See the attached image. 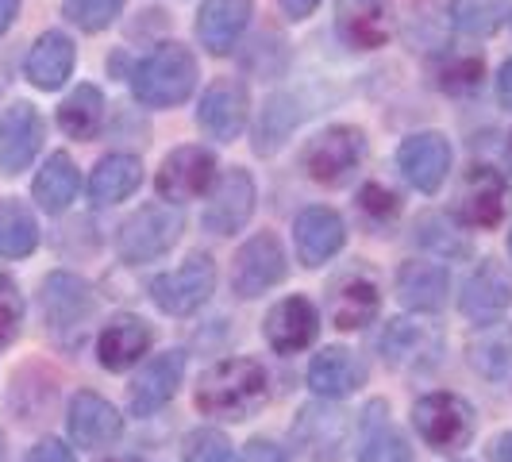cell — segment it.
<instances>
[{"instance_id":"obj_1","label":"cell","mask_w":512,"mask_h":462,"mask_svg":"<svg viewBox=\"0 0 512 462\" xmlns=\"http://www.w3.org/2000/svg\"><path fill=\"white\" fill-rule=\"evenodd\" d=\"M270 401V374L258 359H224L197 382V409L212 420H251Z\"/></svg>"},{"instance_id":"obj_2","label":"cell","mask_w":512,"mask_h":462,"mask_svg":"<svg viewBox=\"0 0 512 462\" xmlns=\"http://www.w3.org/2000/svg\"><path fill=\"white\" fill-rule=\"evenodd\" d=\"M193 89H197V58L181 43H158L131 70V93L147 108H174L189 101Z\"/></svg>"},{"instance_id":"obj_3","label":"cell","mask_w":512,"mask_h":462,"mask_svg":"<svg viewBox=\"0 0 512 462\" xmlns=\"http://www.w3.org/2000/svg\"><path fill=\"white\" fill-rule=\"evenodd\" d=\"M293 447L312 462H339L355 439V412L339 409L335 401H312L297 412L293 428Z\"/></svg>"},{"instance_id":"obj_4","label":"cell","mask_w":512,"mask_h":462,"mask_svg":"<svg viewBox=\"0 0 512 462\" xmlns=\"http://www.w3.org/2000/svg\"><path fill=\"white\" fill-rule=\"evenodd\" d=\"M412 428L432 451L455 455L474 439L478 420H474V409L462 401L459 393H428L412 405Z\"/></svg>"},{"instance_id":"obj_5","label":"cell","mask_w":512,"mask_h":462,"mask_svg":"<svg viewBox=\"0 0 512 462\" xmlns=\"http://www.w3.org/2000/svg\"><path fill=\"white\" fill-rule=\"evenodd\" d=\"M181 231H185V220L174 205H143L124 220L116 247L124 262H154L174 251Z\"/></svg>"},{"instance_id":"obj_6","label":"cell","mask_w":512,"mask_h":462,"mask_svg":"<svg viewBox=\"0 0 512 462\" xmlns=\"http://www.w3.org/2000/svg\"><path fill=\"white\" fill-rule=\"evenodd\" d=\"M216 293V262L212 255H189L178 270L158 274L151 282V301L166 316H193L197 308L208 305V297Z\"/></svg>"},{"instance_id":"obj_7","label":"cell","mask_w":512,"mask_h":462,"mask_svg":"<svg viewBox=\"0 0 512 462\" xmlns=\"http://www.w3.org/2000/svg\"><path fill=\"white\" fill-rule=\"evenodd\" d=\"M362 154H366V135L359 128L335 124L308 139L301 151V166L308 170V178L320 185H343L359 170Z\"/></svg>"},{"instance_id":"obj_8","label":"cell","mask_w":512,"mask_h":462,"mask_svg":"<svg viewBox=\"0 0 512 462\" xmlns=\"http://www.w3.org/2000/svg\"><path fill=\"white\" fill-rule=\"evenodd\" d=\"M512 189L509 178L493 166H470L455 193V220L466 228H497L509 216Z\"/></svg>"},{"instance_id":"obj_9","label":"cell","mask_w":512,"mask_h":462,"mask_svg":"<svg viewBox=\"0 0 512 462\" xmlns=\"http://www.w3.org/2000/svg\"><path fill=\"white\" fill-rule=\"evenodd\" d=\"M43 316H47V328H51L54 339L70 343V335H81L93 308H97V297H93V285L85 278H77L70 270H54L43 282Z\"/></svg>"},{"instance_id":"obj_10","label":"cell","mask_w":512,"mask_h":462,"mask_svg":"<svg viewBox=\"0 0 512 462\" xmlns=\"http://www.w3.org/2000/svg\"><path fill=\"white\" fill-rule=\"evenodd\" d=\"M289 274V258H285L278 235L270 231H258L251 235L239 251H235V262H231V289L243 297V301H255L266 289L282 282Z\"/></svg>"},{"instance_id":"obj_11","label":"cell","mask_w":512,"mask_h":462,"mask_svg":"<svg viewBox=\"0 0 512 462\" xmlns=\"http://www.w3.org/2000/svg\"><path fill=\"white\" fill-rule=\"evenodd\" d=\"M216 181V154L208 147H178L162 158V170H158V193L162 201H174V205H185V201H197L205 197Z\"/></svg>"},{"instance_id":"obj_12","label":"cell","mask_w":512,"mask_h":462,"mask_svg":"<svg viewBox=\"0 0 512 462\" xmlns=\"http://www.w3.org/2000/svg\"><path fill=\"white\" fill-rule=\"evenodd\" d=\"M251 120V97H247V85L235 81V77H216L205 89V97L197 104V124L208 139H220L231 143L239 139L243 128Z\"/></svg>"},{"instance_id":"obj_13","label":"cell","mask_w":512,"mask_h":462,"mask_svg":"<svg viewBox=\"0 0 512 462\" xmlns=\"http://www.w3.org/2000/svg\"><path fill=\"white\" fill-rule=\"evenodd\" d=\"M66 432L81 451H101L124 436V416L116 412L112 401H104L101 393L77 389L70 397V409H66Z\"/></svg>"},{"instance_id":"obj_14","label":"cell","mask_w":512,"mask_h":462,"mask_svg":"<svg viewBox=\"0 0 512 462\" xmlns=\"http://www.w3.org/2000/svg\"><path fill=\"white\" fill-rule=\"evenodd\" d=\"M255 201H258L255 178L235 166V170H228L220 181H212V193H208L201 224H205V231H212V235H235V231L251 220Z\"/></svg>"},{"instance_id":"obj_15","label":"cell","mask_w":512,"mask_h":462,"mask_svg":"<svg viewBox=\"0 0 512 462\" xmlns=\"http://www.w3.org/2000/svg\"><path fill=\"white\" fill-rule=\"evenodd\" d=\"M43 147V116L39 108L27 101L8 104L0 112V174L12 178L35 162Z\"/></svg>"},{"instance_id":"obj_16","label":"cell","mask_w":512,"mask_h":462,"mask_svg":"<svg viewBox=\"0 0 512 462\" xmlns=\"http://www.w3.org/2000/svg\"><path fill=\"white\" fill-rule=\"evenodd\" d=\"M335 31L351 51H378L393 35V0H339Z\"/></svg>"},{"instance_id":"obj_17","label":"cell","mask_w":512,"mask_h":462,"mask_svg":"<svg viewBox=\"0 0 512 462\" xmlns=\"http://www.w3.org/2000/svg\"><path fill=\"white\" fill-rule=\"evenodd\" d=\"M181 378H185V351H162L143 362V370L135 374L128 389L131 416H154L158 409H166L178 393Z\"/></svg>"},{"instance_id":"obj_18","label":"cell","mask_w":512,"mask_h":462,"mask_svg":"<svg viewBox=\"0 0 512 462\" xmlns=\"http://www.w3.org/2000/svg\"><path fill=\"white\" fill-rule=\"evenodd\" d=\"M397 166H401V174H405L412 189L436 193L439 185L447 181V174H451V143H447V135H439V131L409 135L401 143V151H397Z\"/></svg>"},{"instance_id":"obj_19","label":"cell","mask_w":512,"mask_h":462,"mask_svg":"<svg viewBox=\"0 0 512 462\" xmlns=\"http://www.w3.org/2000/svg\"><path fill=\"white\" fill-rule=\"evenodd\" d=\"M262 335L270 343L274 355H297L316 343L320 335V312L308 297H285L270 308L266 324H262Z\"/></svg>"},{"instance_id":"obj_20","label":"cell","mask_w":512,"mask_h":462,"mask_svg":"<svg viewBox=\"0 0 512 462\" xmlns=\"http://www.w3.org/2000/svg\"><path fill=\"white\" fill-rule=\"evenodd\" d=\"M512 305V274L505 270V262L497 258H482V266L466 278L462 285V316L489 324V320H501Z\"/></svg>"},{"instance_id":"obj_21","label":"cell","mask_w":512,"mask_h":462,"mask_svg":"<svg viewBox=\"0 0 512 462\" xmlns=\"http://www.w3.org/2000/svg\"><path fill=\"white\" fill-rule=\"evenodd\" d=\"M343 239H347V228H343V216L335 208L312 205L293 220L297 258H301V266H308V270H316L328 258L339 255L343 251Z\"/></svg>"},{"instance_id":"obj_22","label":"cell","mask_w":512,"mask_h":462,"mask_svg":"<svg viewBox=\"0 0 512 462\" xmlns=\"http://www.w3.org/2000/svg\"><path fill=\"white\" fill-rule=\"evenodd\" d=\"M154 332L143 316H131V312H120L112 316L108 324L97 335V359H101L104 370L112 374H124L135 362H143V355L151 351Z\"/></svg>"},{"instance_id":"obj_23","label":"cell","mask_w":512,"mask_h":462,"mask_svg":"<svg viewBox=\"0 0 512 462\" xmlns=\"http://www.w3.org/2000/svg\"><path fill=\"white\" fill-rule=\"evenodd\" d=\"M74 66H77L74 39H70L66 31H43V35L31 43V51H27V58H24V77L35 89L54 93V89H62V85L70 81Z\"/></svg>"},{"instance_id":"obj_24","label":"cell","mask_w":512,"mask_h":462,"mask_svg":"<svg viewBox=\"0 0 512 462\" xmlns=\"http://www.w3.org/2000/svg\"><path fill=\"white\" fill-rule=\"evenodd\" d=\"M378 351L397 370L432 366L439 359V335L428 324H416V320H389L382 339H378Z\"/></svg>"},{"instance_id":"obj_25","label":"cell","mask_w":512,"mask_h":462,"mask_svg":"<svg viewBox=\"0 0 512 462\" xmlns=\"http://www.w3.org/2000/svg\"><path fill=\"white\" fill-rule=\"evenodd\" d=\"M382 312V293L370 278H339L328 293V320L339 332H359L366 324H374Z\"/></svg>"},{"instance_id":"obj_26","label":"cell","mask_w":512,"mask_h":462,"mask_svg":"<svg viewBox=\"0 0 512 462\" xmlns=\"http://www.w3.org/2000/svg\"><path fill=\"white\" fill-rule=\"evenodd\" d=\"M366 378V366L347 347H324L308 362V385L320 401H343L351 397Z\"/></svg>"},{"instance_id":"obj_27","label":"cell","mask_w":512,"mask_h":462,"mask_svg":"<svg viewBox=\"0 0 512 462\" xmlns=\"http://www.w3.org/2000/svg\"><path fill=\"white\" fill-rule=\"evenodd\" d=\"M255 16L251 0H208L197 12V39L208 54H228Z\"/></svg>"},{"instance_id":"obj_28","label":"cell","mask_w":512,"mask_h":462,"mask_svg":"<svg viewBox=\"0 0 512 462\" xmlns=\"http://www.w3.org/2000/svg\"><path fill=\"white\" fill-rule=\"evenodd\" d=\"M451 278L436 262H405L397 270V301L412 312H439L447 305Z\"/></svg>"},{"instance_id":"obj_29","label":"cell","mask_w":512,"mask_h":462,"mask_svg":"<svg viewBox=\"0 0 512 462\" xmlns=\"http://www.w3.org/2000/svg\"><path fill=\"white\" fill-rule=\"evenodd\" d=\"M466 355H470V366L489 378V382H501L509 378L512 370V324L509 320H489V324H478L470 339H466Z\"/></svg>"},{"instance_id":"obj_30","label":"cell","mask_w":512,"mask_h":462,"mask_svg":"<svg viewBox=\"0 0 512 462\" xmlns=\"http://www.w3.org/2000/svg\"><path fill=\"white\" fill-rule=\"evenodd\" d=\"M139 181H143V162L135 154H104L97 162V170H93V178H89V197H93V205L101 208L120 205L139 189Z\"/></svg>"},{"instance_id":"obj_31","label":"cell","mask_w":512,"mask_h":462,"mask_svg":"<svg viewBox=\"0 0 512 462\" xmlns=\"http://www.w3.org/2000/svg\"><path fill=\"white\" fill-rule=\"evenodd\" d=\"M382 412H385L382 401H370L366 412H362L359 462H412V451H409V443H405V436L389 424V416H382Z\"/></svg>"},{"instance_id":"obj_32","label":"cell","mask_w":512,"mask_h":462,"mask_svg":"<svg viewBox=\"0 0 512 462\" xmlns=\"http://www.w3.org/2000/svg\"><path fill=\"white\" fill-rule=\"evenodd\" d=\"M77 189H81V174H77L74 158L66 151H54L43 166H39V174H35V185H31V193H35V201L43 212H66V208L74 205Z\"/></svg>"},{"instance_id":"obj_33","label":"cell","mask_w":512,"mask_h":462,"mask_svg":"<svg viewBox=\"0 0 512 462\" xmlns=\"http://www.w3.org/2000/svg\"><path fill=\"white\" fill-rule=\"evenodd\" d=\"M35 247H39L35 212L16 197H0V258H27Z\"/></svg>"},{"instance_id":"obj_34","label":"cell","mask_w":512,"mask_h":462,"mask_svg":"<svg viewBox=\"0 0 512 462\" xmlns=\"http://www.w3.org/2000/svg\"><path fill=\"white\" fill-rule=\"evenodd\" d=\"M58 128L70 139H93L104 128V93L97 85H77L66 101L58 104Z\"/></svg>"},{"instance_id":"obj_35","label":"cell","mask_w":512,"mask_h":462,"mask_svg":"<svg viewBox=\"0 0 512 462\" xmlns=\"http://www.w3.org/2000/svg\"><path fill=\"white\" fill-rule=\"evenodd\" d=\"M505 12H509L505 0H451V24L474 39L493 35L505 20Z\"/></svg>"},{"instance_id":"obj_36","label":"cell","mask_w":512,"mask_h":462,"mask_svg":"<svg viewBox=\"0 0 512 462\" xmlns=\"http://www.w3.org/2000/svg\"><path fill=\"white\" fill-rule=\"evenodd\" d=\"M293 124H297L293 101H289V97H274V101L266 104V112H262V124H258V135H255V151L274 154L285 143V135H289Z\"/></svg>"},{"instance_id":"obj_37","label":"cell","mask_w":512,"mask_h":462,"mask_svg":"<svg viewBox=\"0 0 512 462\" xmlns=\"http://www.w3.org/2000/svg\"><path fill=\"white\" fill-rule=\"evenodd\" d=\"M128 0H62V16L81 31H104Z\"/></svg>"},{"instance_id":"obj_38","label":"cell","mask_w":512,"mask_h":462,"mask_svg":"<svg viewBox=\"0 0 512 462\" xmlns=\"http://www.w3.org/2000/svg\"><path fill=\"white\" fill-rule=\"evenodd\" d=\"M416 239H420L424 247H432L439 258H466L470 255V239L455 235V228H451V220H447V216H424V220H420V228H416Z\"/></svg>"},{"instance_id":"obj_39","label":"cell","mask_w":512,"mask_h":462,"mask_svg":"<svg viewBox=\"0 0 512 462\" xmlns=\"http://www.w3.org/2000/svg\"><path fill=\"white\" fill-rule=\"evenodd\" d=\"M482 74H486V62H482L478 54H459V58H451V62L439 70V85H443L447 93H455V97H470V93H478Z\"/></svg>"},{"instance_id":"obj_40","label":"cell","mask_w":512,"mask_h":462,"mask_svg":"<svg viewBox=\"0 0 512 462\" xmlns=\"http://www.w3.org/2000/svg\"><path fill=\"white\" fill-rule=\"evenodd\" d=\"M185 462H235V451L224 432L216 428H197L185 436Z\"/></svg>"},{"instance_id":"obj_41","label":"cell","mask_w":512,"mask_h":462,"mask_svg":"<svg viewBox=\"0 0 512 462\" xmlns=\"http://www.w3.org/2000/svg\"><path fill=\"white\" fill-rule=\"evenodd\" d=\"M359 212L374 224V228H385L389 220L401 216V201H397L393 189H385V185H378V181H370V185H362V193H359Z\"/></svg>"},{"instance_id":"obj_42","label":"cell","mask_w":512,"mask_h":462,"mask_svg":"<svg viewBox=\"0 0 512 462\" xmlns=\"http://www.w3.org/2000/svg\"><path fill=\"white\" fill-rule=\"evenodd\" d=\"M24 324V297H20V285L16 278L0 274V347H8Z\"/></svg>"},{"instance_id":"obj_43","label":"cell","mask_w":512,"mask_h":462,"mask_svg":"<svg viewBox=\"0 0 512 462\" xmlns=\"http://www.w3.org/2000/svg\"><path fill=\"white\" fill-rule=\"evenodd\" d=\"M24 462H77V459L62 439H39V443L24 455Z\"/></svg>"},{"instance_id":"obj_44","label":"cell","mask_w":512,"mask_h":462,"mask_svg":"<svg viewBox=\"0 0 512 462\" xmlns=\"http://www.w3.org/2000/svg\"><path fill=\"white\" fill-rule=\"evenodd\" d=\"M243 462H293V459H289L285 447L270 443V439H251V443L243 447Z\"/></svg>"},{"instance_id":"obj_45","label":"cell","mask_w":512,"mask_h":462,"mask_svg":"<svg viewBox=\"0 0 512 462\" xmlns=\"http://www.w3.org/2000/svg\"><path fill=\"white\" fill-rule=\"evenodd\" d=\"M278 4H282V12L289 20H308L320 8V0H278Z\"/></svg>"},{"instance_id":"obj_46","label":"cell","mask_w":512,"mask_h":462,"mask_svg":"<svg viewBox=\"0 0 512 462\" xmlns=\"http://www.w3.org/2000/svg\"><path fill=\"white\" fill-rule=\"evenodd\" d=\"M497 101L505 112H512V58L501 66V74H497Z\"/></svg>"},{"instance_id":"obj_47","label":"cell","mask_w":512,"mask_h":462,"mask_svg":"<svg viewBox=\"0 0 512 462\" xmlns=\"http://www.w3.org/2000/svg\"><path fill=\"white\" fill-rule=\"evenodd\" d=\"M16 16H20V0H0V39L16 24Z\"/></svg>"},{"instance_id":"obj_48","label":"cell","mask_w":512,"mask_h":462,"mask_svg":"<svg viewBox=\"0 0 512 462\" xmlns=\"http://www.w3.org/2000/svg\"><path fill=\"white\" fill-rule=\"evenodd\" d=\"M493 462H512V432L497 436V443H493Z\"/></svg>"},{"instance_id":"obj_49","label":"cell","mask_w":512,"mask_h":462,"mask_svg":"<svg viewBox=\"0 0 512 462\" xmlns=\"http://www.w3.org/2000/svg\"><path fill=\"white\" fill-rule=\"evenodd\" d=\"M505 154H509V166H512V135H509V147H505Z\"/></svg>"},{"instance_id":"obj_50","label":"cell","mask_w":512,"mask_h":462,"mask_svg":"<svg viewBox=\"0 0 512 462\" xmlns=\"http://www.w3.org/2000/svg\"><path fill=\"white\" fill-rule=\"evenodd\" d=\"M0 462H4V432H0Z\"/></svg>"},{"instance_id":"obj_51","label":"cell","mask_w":512,"mask_h":462,"mask_svg":"<svg viewBox=\"0 0 512 462\" xmlns=\"http://www.w3.org/2000/svg\"><path fill=\"white\" fill-rule=\"evenodd\" d=\"M104 462H143V459H104Z\"/></svg>"},{"instance_id":"obj_52","label":"cell","mask_w":512,"mask_h":462,"mask_svg":"<svg viewBox=\"0 0 512 462\" xmlns=\"http://www.w3.org/2000/svg\"><path fill=\"white\" fill-rule=\"evenodd\" d=\"M509 255H512V231H509Z\"/></svg>"}]
</instances>
